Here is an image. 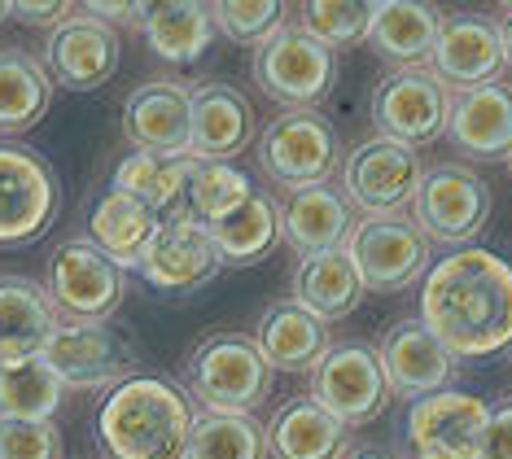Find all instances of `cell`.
<instances>
[{
	"label": "cell",
	"mask_w": 512,
	"mask_h": 459,
	"mask_svg": "<svg viewBox=\"0 0 512 459\" xmlns=\"http://www.w3.org/2000/svg\"><path fill=\"white\" fill-rule=\"evenodd\" d=\"M62 193L49 158L27 145H0V245H27L53 228Z\"/></svg>",
	"instance_id": "4fadbf2b"
},
{
	"label": "cell",
	"mask_w": 512,
	"mask_h": 459,
	"mask_svg": "<svg viewBox=\"0 0 512 459\" xmlns=\"http://www.w3.org/2000/svg\"><path fill=\"white\" fill-rule=\"evenodd\" d=\"M123 267L110 263L88 237H71L49 254L44 293L57 320H110L123 302Z\"/></svg>",
	"instance_id": "9c48e42d"
},
{
	"label": "cell",
	"mask_w": 512,
	"mask_h": 459,
	"mask_svg": "<svg viewBox=\"0 0 512 459\" xmlns=\"http://www.w3.org/2000/svg\"><path fill=\"white\" fill-rule=\"evenodd\" d=\"M184 180H189V158H171V153H127L114 167L110 188L114 193L136 197L141 206H149L154 215L171 219L184 206Z\"/></svg>",
	"instance_id": "1f68e13d"
},
{
	"label": "cell",
	"mask_w": 512,
	"mask_h": 459,
	"mask_svg": "<svg viewBox=\"0 0 512 459\" xmlns=\"http://www.w3.org/2000/svg\"><path fill=\"white\" fill-rule=\"evenodd\" d=\"M289 298L324 324L346 320V315L364 302V280H359V267H355V258L346 254V245L342 250H320V254L298 258Z\"/></svg>",
	"instance_id": "484cf974"
},
{
	"label": "cell",
	"mask_w": 512,
	"mask_h": 459,
	"mask_svg": "<svg viewBox=\"0 0 512 459\" xmlns=\"http://www.w3.org/2000/svg\"><path fill=\"white\" fill-rule=\"evenodd\" d=\"M254 84L289 110H316L337 84V57L298 22H285L263 49H254Z\"/></svg>",
	"instance_id": "5b68a950"
},
{
	"label": "cell",
	"mask_w": 512,
	"mask_h": 459,
	"mask_svg": "<svg viewBox=\"0 0 512 459\" xmlns=\"http://www.w3.org/2000/svg\"><path fill=\"white\" fill-rule=\"evenodd\" d=\"M412 459H416V455H412Z\"/></svg>",
	"instance_id": "bcb514c9"
},
{
	"label": "cell",
	"mask_w": 512,
	"mask_h": 459,
	"mask_svg": "<svg viewBox=\"0 0 512 459\" xmlns=\"http://www.w3.org/2000/svg\"><path fill=\"white\" fill-rule=\"evenodd\" d=\"M259 167L281 188L329 184L342 167V136L316 110H285L259 132Z\"/></svg>",
	"instance_id": "277c9868"
},
{
	"label": "cell",
	"mask_w": 512,
	"mask_h": 459,
	"mask_svg": "<svg viewBox=\"0 0 512 459\" xmlns=\"http://www.w3.org/2000/svg\"><path fill=\"white\" fill-rule=\"evenodd\" d=\"M211 22H215V31L228 35L232 44L263 49V44L285 27V5L281 0H215Z\"/></svg>",
	"instance_id": "8d00e7d4"
},
{
	"label": "cell",
	"mask_w": 512,
	"mask_h": 459,
	"mask_svg": "<svg viewBox=\"0 0 512 459\" xmlns=\"http://www.w3.org/2000/svg\"><path fill=\"white\" fill-rule=\"evenodd\" d=\"M0 459H62V433L53 420L0 416Z\"/></svg>",
	"instance_id": "74e56055"
},
{
	"label": "cell",
	"mask_w": 512,
	"mask_h": 459,
	"mask_svg": "<svg viewBox=\"0 0 512 459\" xmlns=\"http://www.w3.org/2000/svg\"><path fill=\"white\" fill-rule=\"evenodd\" d=\"M254 346H259V355L267 359L272 372H311L333 341H329V324L316 320L311 311H302L294 298H281L259 315Z\"/></svg>",
	"instance_id": "cb8c5ba5"
},
{
	"label": "cell",
	"mask_w": 512,
	"mask_h": 459,
	"mask_svg": "<svg viewBox=\"0 0 512 459\" xmlns=\"http://www.w3.org/2000/svg\"><path fill=\"white\" fill-rule=\"evenodd\" d=\"M486 407L469 390H438L407 407L403 433L412 442L416 459H482Z\"/></svg>",
	"instance_id": "5bb4252c"
},
{
	"label": "cell",
	"mask_w": 512,
	"mask_h": 459,
	"mask_svg": "<svg viewBox=\"0 0 512 459\" xmlns=\"http://www.w3.org/2000/svg\"><path fill=\"white\" fill-rule=\"evenodd\" d=\"M44 70H49V79L57 88H71V92L106 88L110 75L119 70V31L88 18L84 9H75L62 27L49 31Z\"/></svg>",
	"instance_id": "2e32d148"
},
{
	"label": "cell",
	"mask_w": 512,
	"mask_h": 459,
	"mask_svg": "<svg viewBox=\"0 0 512 459\" xmlns=\"http://www.w3.org/2000/svg\"><path fill=\"white\" fill-rule=\"evenodd\" d=\"M495 27H499V44H504V66H512V5H504Z\"/></svg>",
	"instance_id": "b9f144b4"
},
{
	"label": "cell",
	"mask_w": 512,
	"mask_h": 459,
	"mask_svg": "<svg viewBox=\"0 0 512 459\" xmlns=\"http://www.w3.org/2000/svg\"><path fill=\"white\" fill-rule=\"evenodd\" d=\"M267 459H346L351 455V429L324 411L311 394L289 398L263 425Z\"/></svg>",
	"instance_id": "603a6c76"
},
{
	"label": "cell",
	"mask_w": 512,
	"mask_h": 459,
	"mask_svg": "<svg viewBox=\"0 0 512 459\" xmlns=\"http://www.w3.org/2000/svg\"><path fill=\"white\" fill-rule=\"evenodd\" d=\"M219 267H224V258H219L211 232L184 215H171L162 219V232L136 272L162 293H197L219 276Z\"/></svg>",
	"instance_id": "d6986e66"
},
{
	"label": "cell",
	"mask_w": 512,
	"mask_h": 459,
	"mask_svg": "<svg viewBox=\"0 0 512 459\" xmlns=\"http://www.w3.org/2000/svg\"><path fill=\"white\" fill-rule=\"evenodd\" d=\"M158 232H162V215H154V210L141 206L136 197L114 193V188H106L88 210V241L97 245L110 263H119L123 272L127 267H132V272L141 267V258L149 254Z\"/></svg>",
	"instance_id": "4316f807"
},
{
	"label": "cell",
	"mask_w": 512,
	"mask_h": 459,
	"mask_svg": "<svg viewBox=\"0 0 512 459\" xmlns=\"http://www.w3.org/2000/svg\"><path fill=\"white\" fill-rule=\"evenodd\" d=\"M141 35L149 53L162 62H197L215 40L211 5L202 0H162V5H145Z\"/></svg>",
	"instance_id": "f546056e"
},
{
	"label": "cell",
	"mask_w": 512,
	"mask_h": 459,
	"mask_svg": "<svg viewBox=\"0 0 512 459\" xmlns=\"http://www.w3.org/2000/svg\"><path fill=\"white\" fill-rule=\"evenodd\" d=\"M53 105V79L27 49H0V132L14 136L36 127Z\"/></svg>",
	"instance_id": "4dcf8cb0"
},
{
	"label": "cell",
	"mask_w": 512,
	"mask_h": 459,
	"mask_svg": "<svg viewBox=\"0 0 512 459\" xmlns=\"http://www.w3.org/2000/svg\"><path fill=\"white\" fill-rule=\"evenodd\" d=\"M346 254L355 258L364 293H403L429 272V237L412 215L359 219L346 237Z\"/></svg>",
	"instance_id": "8fae6325"
},
{
	"label": "cell",
	"mask_w": 512,
	"mask_h": 459,
	"mask_svg": "<svg viewBox=\"0 0 512 459\" xmlns=\"http://www.w3.org/2000/svg\"><path fill=\"white\" fill-rule=\"evenodd\" d=\"M451 88L429 66H399L372 92V127L381 140L421 149L447 132Z\"/></svg>",
	"instance_id": "8992f818"
},
{
	"label": "cell",
	"mask_w": 512,
	"mask_h": 459,
	"mask_svg": "<svg viewBox=\"0 0 512 459\" xmlns=\"http://www.w3.org/2000/svg\"><path fill=\"white\" fill-rule=\"evenodd\" d=\"M442 136L469 162H504L512 153V88L482 84L469 92H451V114Z\"/></svg>",
	"instance_id": "ffe728a7"
},
{
	"label": "cell",
	"mask_w": 512,
	"mask_h": 459,
	"mask_svg": "<svg viewBox=\"0 0 512 459\" xmlns=\"http://www.w3.org/2000/svg\"><path fill=\"white\" fill-rule=\"evenodd\" d=\"M412 223L429 241L464 250L491 223V184L477 171L460 167V162L425 171V180L412 197Z\"/></svg>",
	"instance_id": "30bf717a"
},
{
	"label": "cell",
	"mask_w": 512,
	"mask_h": 459,
	"mask_svg": "<svg viewBox=\"0 0 512 459\" xmlns=\"http://www.w3.org/2000/svg\"><path fill=\"white\" fill-rule=\"evenodd\" d=\"M482 459H512V398H499L486 407Z\"/></svg>",
	"instance_id": "f35d334b"
},
{
	"label": "cell",
	"mask_w": 512,
	"mask_h": 459,
	"mask_svg": "<svg viewBox=\"0 0 512 459\" xmlns=\"http://www.w3.org/2000/svg\"><path fill=\"white\" fill-rule=\"evenodd\" d=\"M298 27L311 35L316 44H324L329 53L351 49V44L368 40L372 27V5L368 0H307L298 9Z\"/></svg>",
	"instance_id": "d590c367"
},
{
	"label": "cell",
	"mask_w": 512,
	"mask_h": 459,
	"mask_svg": "<svg viewBox=\"0 0 512 459\" xmlns=\"http://www.w3.org/2000/svg\"><path fill=\"white\" fill-rule=\"evenodd\" d=\"M421 324L456 359H486L512 346V263L491 250L442 254L421 280Z\"/></svg>",
	"instance_id": "6da1fadb"
},
{
	"label": "cell",
	"mask_w": 512,
	"mask_h": 459,
	"mask_svg": "<svg viewBox=\"0 0 512 459\" xmlns=\"http://www.w3.org/2000/svg\"><path fill=\"white\" fill-rule=\"evenodd\" d=\"M9 18V0H0V22H5Z\"/></svg>",
	"instance_id": "ee69618b"
},
{
	"label": "cell",
	"mask_w": 512,
	"mask_h": 459,
	"mask_svg": "<svg viewBox=\"0 0 512 459\" xmlns=\"http://www.w3.org/2000/svg\"><path fill=\"white\" fill-rule=\"evenodd\" d=\"M123 132L141 153H171L189 158L193 140V88L176 79H149L136 84L123 101Z\"/></svg>",
	"instance_id": "e0dca14e"
},
{
	"label": "cell",
	"mask_w": 512,
	"mask_h": 459,
	"mask_svg": "<svg viewBox=\"0 0 512 459\" xmlns=\"http://www.w3.org/2000/svg\"><path fill=\"white\" fill-rule=\"evenodd\" d=\"M311 398L324 411H333L346 429L372 425L386 411L390 398L377 346H368V341H333L324 350V359L311 368Z\"/></svg>",
	"instance_id": "7c38bea8"
},
{
	"label": "cell",
	"mask_w": 512,
	"mask_h": 459,
	"mask_svg": "<svg viewBox=\"0 0 512 459\" xmlns=\"http://www.w3.org/2000/svg\"><path fill=\"white\" fill-rule=\"evenodd\" d=\"M351 228H355L351 202L342 197L337 184H311L281 197V237L289 250H298V258L320 250H342Z\"/></svg>",
	"instance_id": "7402d4cb"
},
{
	"label": "cell",
	"mask_w": 512,
	"mask_h": 459,
	"mask_svg": "<svg viewBox=\"0 0 512 459\" xmlns=\"http://www.w3.org/2000/svg\"><path fill=\"white\" fill-rule=\"evenodd\" d=\"M40 359L71 390H114L119 381L136 376L132 341L106 320H57Z\"/></svg>",
	"instance_id": "ba28073f"
},
{
	"label": "cell",
	"mask_w": 512,
	"mask_h": 459,
	"mask_svg": "<svg viewBox=\"0 0 512 459\" xmlns=\"http://www.w3.org/2000/svg\"><path fill=\"white\" fill-rule=\"evenodd\" d=\"M254 193L250 175L237 171L232 162H206L189 158V180H184V206L180 215L211 228L215 219H224L228 210H237Z\"/></svg>",
	"instance_id": "d6a6232c"
},
{
	"label": "cell",
	"mask_w": 512,
	"mask_h": 459,
	"mask_svg": "<svg viewBox=\"0 0 512 459\" xmlns=\"http://www.w3.org/2000/svg\"><path fill=\"white\" fill-rule=\"evenodd\" d=\"M346 459H394L390 451H377V446H359V451H351Z\"/></svg>",
	"instance_id": "7bdbcfd3"
},
{
	"label": "cell",
	"mask_w": 512,
	"mask_h": 459,
	"mask_svg": "<svg viewBox=\"0 0 512 459\" xmlns=\"http://www.w3.org/2000/svg\"><path fill=\"white\" fill-rule=\"evenodd\" d=\"M429 70L447 88L469 92L482 84H499L504 75V44H499V27L482 14H451L442 18L434 53H429Z\"/></svg>",
	"instance_id": "ac0fdd59"
},
{
	"label": "cell",
	"mask_w": 512,
	"mask_h": 459,
	"mask_svg": "<svg viewBox=\"0 0 512 459\" xmlns=\"http://www.w3.org/2000/svg\"><path fill=\"white\" fill-rule=\"evenodd\" d=\"M75 14V5H66V0H18V5H9V18H18L22 27H62L66 18Z\"/></svg>",
	"instance_id": "ab89813d"
},
{
	"label": "cell",
	"mask_w": 512,
	"mask_h": 459,
	"mask_svg": "<svg viewBox=\"0 0 512 459\" xmlns=\"http://www.w3.org/2000/svg\"><path fill=\"white\" fill-rule=\"evenodd\" d=\"M184 459H267V438L254 416H219L197 411Z\"/></svg>",
	"instance_id": "e575fe53"
},
{
	"label": "cell",
	"mask_w": 512,
	"mask_h": 459,
	"mask_svg": "<svg viewBox=\"0 0 512 459\" xmlns=\"http://www.w3.org/2000/svg\"><path fill=\"white\" fill-rule=\"evenodd\" d=\"M337 171H342V184H337L342 197L364 219L403 215L425 180L421 153L407 145H394V140H381V136H372L364 145H355L351 153H342V167Z\"/></svg>",
	"instance_id": "52a82bcc"
},
{
	"label": "cell",
	"mask_w": 512,
	"mask_h": 459,
	"mask_svg": "<svg viewBox=\"0 0 512 459\" xmlns=\"http://www.w3.org/2000/svg\"><path fill=\"white\" fill-rule=\"evenodd\" d=\"M259 132L254 123V105L246 101V92L224 84V79H206L193 88V140H189V158L206 162H228L237 153H246V145Z\"/></svg>",
	"instance_id": "44dd1931"
},
{
	"label": "cell",
	"mask_w": 512,
	"mask_h": 459,
	"mask_svg": "<svg viewBox=\"0 0 512 459\" xmlns=\"http://www.w3.org/2000/svg\"><path fill=\"white\" fill-rule=\"evenodd\" d=\"M442 14L434 5L421 0H381L372 5V27H368V44L377 49V57H386L399 66H421L434 53Z\"/></svg>",
	"instance_id": "83f0119b"
},
{
	"label": "cell",
	"mask_w": 512,
	"mask_h": 459,
	"mask_svg": "<svg viewBox=\"0 0 512 459\" xmlns=\"http://www.w3.org/2000/svg\"><path fill=\"white\" fill-rule=\"evenodd\" d=\"M84 14L88 18H97V22H132V27H141V18H145V5H119V0H92V5H84Z\"/></svg>",
	"instance_id": "60d3db41"
},
{
	"label": "cell",
	"mask_w": 512,
	"mask_h": 459,
	"mask_svg": "<svg viewBox=\"0 0 512 459\" xmlns=\"http://www.w3.org/2000/svg\"><path fill=\"white\" fill-rule=\"evenodd\" d=\"M193 416L189 394L176 381L136 372L101 398L97 442L106 459H184Z\"/></svg>",
	"instance_id": "7a4b0ae2"
},
{
	"label": "cell",
	"mask_w": 512,
	"mask_h": 459,
	"mask_svg": "<svg viewBox=\"0 0 512 459\" xmlns=\"http://www.w3.org/2000/svg\"><path fill=\"white\" fill-rule=\"evenodd\" d=\"M272 368L246 333H206L184 359L180 390L189 403L219 416H254L272 394Z\"/></svg>",
	"instance_id": "3957f363"
},
{
	"label": "cell",
	"mask_w": 512,
	"mask_h": 459,
	"mask_svg": "<svg viewBox=\"0 0 512 459\" xmlns=\"http://www.w3.org/2000/svg\"><path fill=\"white\" fill-rule=\"evenodd\" d=\"M504 162H508V171H512V153H508V158H504Z\"/></svg>",
	"instance_id": "f6af8a7d"
},
{
	"label": "cell",
	"mask_w": 512,
	"mask_h": 459,
	"mask_svg": "<svg viewBox=\"0 0 512 459\" xmlns=\"http://www.w3.org/2000/svg\"><path fill=\"white\" fill-rule=\"evenodd\" d=\"M377 359H381V372H386L390 394L407 398V403L438 394V390H451L460 372V359L421 324V315L390 324L377 346Z\"/></svg>",
	"instance_id": "9a60e30c"
},
{
	"label": "cell",
	"mask_w": 512,
	"mask_h": 459,
	"mask_svg": "<svg viewBox=\"0 0 512 459\" xmlns=\"http://www.w3.org/2000/svg\"><path fill=\"white\" fill-rule=\"evenodd\" d=\"M206 232H211V241H215V250L224 263L254 267L276 250V241H281V202L267 193H250L237 210H228L224 219H215Z\"/></svg>",
	"instance_id": "f1b7e54d"
},
{
	"label": "cell",
	"mask_w": 512,
	"mask_h": 459,
	"mask_svg": "<svg viewBox=\"0 0 512 459\" xmlns=\"http://www.w3.org/2000/svg\"><path fill=\"white\" fill-rule=\"evenodd\" d=\"M62 394L66 385L57 381V372L40 355L0 368V416L53 420V411L62 407Z\"/></svg>",
	"instance_id": "836d02e7"
},
{
	"label": "cell",
	"mask_w": 512,
	"mask_h": 459,
	"mask_svg": "<svg viewBox=\"0 0 512 459\" xmlns=\"http://www.w3.org/2000/svg\"><path fill=\"white\" fill-rule=\"evenodd\" d=\"M57 328V311L40 280L0 272V368L36 359Z\"/></svg>",
	"instance_id": "d4e9b609"
}]
</instances>
